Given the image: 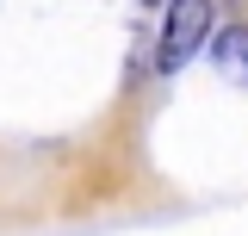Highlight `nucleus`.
<instances>
[{
	"instance_id": "f257e3e1",
	"label": "nucleus",
	"mask_w": 248,
	"mask_h": 236,
	"mask_svg": "<svg viewBox=\"0 0 248 236\" xmlns=\"http://www.w3.org/2000/svg\"><path fill=\"white\" fill-rule=\"evenodd\" d=\"M211 37V0H168V19L155 37V75H180Z\"/></svg>"
},
{
	"instance_id": "f03ea898",
	"label": "nucleus",
	"mask_w": 248,
	"mask_h": 236,
	"mask_svg": "<svg viewBox=\"0 0 248 236\" xmlns=\"http://www.w3.org/2000/svg\"><path fill=\"white\" fill-rule=\"evenodd\" d=\"M211 62L230 75V81H242L248 87V25H223L211 37Z\"/></svg>"
},
{
	"instance_id": "7ed1b4c3",
	"label": "nucleus",
	"mask_w": 248,
	"mask_h": 236,
	"mask_svg": "<svg viewBox=\"0 0 248 236\" xmlns=\"http://www.w3.org/2000/svg\"><path fill=\"white\" fill-rule=\"evenodd\" d=\"M143 6H155V0H143Z\"/></svg>"
}]
</instances>
